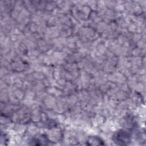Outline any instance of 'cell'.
Listing matches in <instances>:
<instances>
[{"instance_id":"obj_1","label":"cell","mask_w":146,"mask_h":146,"mask_svg":"<svg viewBox=\"0 0 146 146\" xmlns=\"http://www.w3.org/2000/svg\"><path fill=\"white\" fill-rule=\"evenodd\" d=\"M113 141L119 145H127L130 141V136L127 132L119 131L113 135Z\"/></svg>"},{"instance_id":"obj_2","label":"cell","mask_w":146,"mask_h":146,"mask_svg":"<svg viewBox=\"0 0 146 146\" xmlns=\"http://www.w3.org/2000/svg\"><path fill=\"white\" fill-rule=\"evenodd\" d=\"M87 142H90V143L88 144H90V145H98V143L99 144H103V143H102L103 141L101 140V139L96 136L89 137L88 140H87Z\"/></svg>"}]
</instances>
